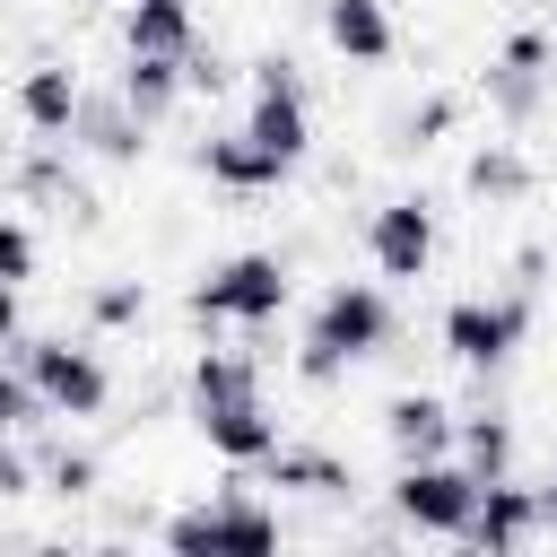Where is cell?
Here are the masks:
<instances>
[{
	"instance_id": "obj_1",
	"label": "cell",
	"mask_w": 557,
	"mask_h": 557,
	"mask_svg": "<svg viewBox=\"0 0 557 557\" xmlns=\"http://www.w3.org/2000/svg\"><path fill=\"white\" fill-rule=\"evenodd\" d=\"M392 339H400L392 296H383L374 278H331V287L313 296L305 339H296V383H305V392H339V383H348V366L392 357Z\"/></svg>"
},
{
	"instance_id": "obj_2",
	"label": "cell",
	"mask_w": 557,
	"mask_h": 557,
	"mask_svg": "<svg viewBox=\"0 0 557 557\" xmlns=\"http://www.w3.org/2000/svg\"><path fill=\"white\" fill-rule=\"evenodd\" d=\"M531 322H540V287H487V296H453L444 305V322H435V339H444V357L461 366V374H505L513 357H522V339H531Z\"/></svg>"
},
{
	"instance_id": "obj_3",
	"label": "cell",
	"mask_w": 557,
	"mask_h": 557,
	"mask_svg": "<svg viewBox=\"0 0 557 557\" xmlns=\"http://www.w3.org/2000/svg\"><path fill=\"white\" fill-rule=\"evenodd\" d=\"M287 296H296V270H287V252H235V261H218V270H200L191 278V322H235V331H270L278 313H287Z\"/></svg>"
},
{
	"instance_id": "obj_4",
	"label": "cell",
	"mask_w": 557,
	"mask_h": 557,
	"mask_svg": "<svg viewBox=\"0 0 557 557\" xmlns=\"http://www.w3.org/2000/svg\"><path fill=\"white\" fill-rule=\"evenodd\" d=\"M9 357L35 374V392H44L52 418H104V409H113V366H104L87 339H70V331H26Z\"/></svg>"
},
{
	"instance_id": "obj_5",
	"label": "cell",
	"mask_w": 557,
	"mask_h": 557,
	"mask_svg": "<svg viewBox=\"0 0 557 557\" xmlns=\"http://www.w3.org/2000/svg\"><path fill=\"white\" fill-rule=\"evenodd\" d=\"M383 496H392V522H400V531H426V540H461L470 513H479V479H470V461H453V453L400 461Z\"/></svg>"
},
{
	"instance_id": "obj_6",
	"label": "cell",
	"mask_w": 557,
	"mask_h": 557,
	"mask_svg": "<svg viewBox=\"0 0 557 557\" xmlns=\"http://www.w3.org/2000/svg\"><path fill=\"white\" fill-rule=\"evenodd\" d=\"M244 131H252L270 157L305 165V148H313V87H305L296 52H261V61H252V104H244Z\"/></svg>"
},
{
	"instance_id": "obj_7",
	"label": "cell",
	"mask_w": 557,
	"mask_h": 557,
	"mask_svg": "<svg viewBox=\"0 0 557 557\" xmlns=\"http://www.w3.org/2000/svg\"><path fill=\"white\" fill-rule=\"evenodd\" d=\"M548 78H557V44H548L540 26H513V35L496 44V61L479 70V104H487L505 131H531L540 104H548Z\"/></svg>"
},
{
	"instance_id": "obj_8",
	"label": "cell",
	"mask_w": 557,
	"mask_h": 557,
	"mask_svg": "<svg viewBox=\"0 0 557 557\" xmlns=\"http://www.w3.org/2000/svg\"><path fill=\"white\" fill-rule=\"evenodd\" d=\"M252 487H261V479H252V470H235L209 505L165 513V548H278V513H270Z\"/></svg>"
},
{
	"instance_id": "obj_9",
	"label": "cell",
	"mask_w": 557,
	"mask_h": 557,
	"mask_svg": "<svg viewBox=\"0 0 557 557\" xmlns=\"http://www.w3.org/2000/svg\"><path fill=\"white\" fill-rule=\"evenodd\" d=\"M366 261H374V278L418 287V278L435 270V200H426V191L374 200V209H366Z\"/></svg>"
},
{
	"instance_id": "obj_10",
	"label": "cell",
	"mask_w": 557,
	"mask_h": 557,
	"mask_svg": "<svg viewBox=\"0 0 557 557\" xmlns=\"http://www.w3.org/2000/svg\"><path fill=\"white\" fill-rule=\"evenodd\" d=\"M61 148H70V139H35V148L17 157V174H9V191H17V200H35V209H52L61 226H96V218H104V200H96V183H87Z\"/></svg>"
},
{
	"instance_id": "obj_11",
	"label": "cell",
	"mask_w": 557,
	"mask_h": 557,
	"mask_svg": "<svg viewBox=\"0 0 557 557\" xmlns=\"http://www.w3.org/2000/svg\"><path fill=\"white\" fill-rule=\"evenodd\" d=\"M548 531V513H540V487H522V479H487L479 487V513H470V548L479 557H513V548H531Z\"/></svg>"
},
{
	"instance_id": "obj_12",
	"label": "cell",
	"mask_w": 557,
	"mask_h": 557,
	"mask_svg": "<svg viewBox=\"0 0 557 557\" xmlns=\"http://www.w3.org/2000/svg\"><path fill=\"white\" fill-rule=\"evenodd\" d=\"M191 165H200L218 191H235V200H261V191H278V183L296 174V165H287V157H270L252 131H209V139L191 148Z\"/></svg>"
},
{
	"instance_id": "obj_13",
	"label": "cell",
	"mask_w": 557,
	"mask_h": 557,
	"mask_svg": "<svg viewBox=\"0 0 557 557\" xmlns=\"http://www.w3.org/2000/svg\"><path fill=\"white\" fill-rule=\"evenodd\" d=\"M9 104H17V122L35 131V139H70V122H78V104H87V87H78V70L70 61H26L17 70V87H9Z\"/></svg>"
},
{
	"instance_id": "obj_14",
	"label": "cell",
	"mask_w": 557,
	"mask_h": 557,
	"mask_svg": "<svg viewBox=\"0 0 557 557\" xmlns=\"http://www.w3.org/2000/svg\"><path fill=\"white\" fill-rule=\"evenodd\" d=\"M191 426H200V444L226 461V470H261L270 453H278V418H270V400H226V409H191Z\"/></svg>"
},
{
	"instance_id": "obj_15",
	"label": "cell",
	"mask_w": 557,
	"mask_h": 557,
	"mask_svg": "<svg viewBox=\"0 0 557 557\" xmlns=\"http://www.w3.org/2000/svg\"><path fill=\"white\" fill-rule=\"evenodd\" d=\"M453 435H461V418L444 392H392L383 400V444L400 461H435V453H453Z\"/></svg>"
},
{
	"instance_id": "obj_16",
	"label": "cell",
	"mask_w": 557,
	"mask_h": 557,
	"mask_svg": "<svg viewBox=\"0 0 557 557\" xmlns=\"http://www.w3.org/2000/svg\"><path fill=\"white\" fill-rule=\"evenodd\" d=\"M70 148H87V157H104V165H139V157H148V122L131 113V96H122V87H104V96H87V104H78Z\"/></svg>"
},
{
	"instance_id": "obj_17",
	"label": "cell",
	"mask_w": 557,
	"mask_h": 557,
	"mask_svg": "<svg viewBox=\"0 0 557 557\" xmlns=\"http://www.w3.org/2000/svg\"><path fill=\"white\" fill-rule=\"evenodd\" d=\"M252 479H261V487H296V496H322V505H348V496H357V470H348V453H331V444H278Z\"/></svg>"
},
{
	"instance_id": "obj_18",
	"label": "cell",
	"mask_w": 557,
	"mask_h": 557,
	"mask_svg": "<svg viewBox=\"0 0 557 557\" xmlns=\"http://www.w3.org/2000/svg\"><path fill=\"white\" fill-rule=\"evenodd\" d=\"M322 35H331V52L348 70H383L400 52V26H392L383 0H322Z\"/></svg>"
},
{
	"instance_id": "obj_19",
	"label": "cell",
	"mask_w": 557,
	"mask_h": 557,
	"mask_svg": "<svg viewBox=\"0 0 557 557\" xmlns=\"http://www.w3.org/2000/svg\"><path fill=\"white\" fill-rule=\"evenodd\" d=\"M461 191H470V200H487V209H522V200L540 191V165H531L513 139H479V148H470V165H461Z\"/></svg>"
},
{
	"instance_id": "obj_20",
	"label": "cell",
	"mask_w": 557,
	"mask_h": 557,
	"mask_svg": "<svg viewBox=\"0 0 557 557\" xmlns=\"http://www.w3.org/2000/svg\"><path fill=\"white\" fill-rule=\"evenodd\" d=\"M226 400H270L252 348H200L183 374V409H226Z\"/></svg>"
},
{
	"instance_id": "obj_21",
	"label": "cell",
	"mask_w": 557,
	"mask_h": 557,
	"mask_svg": "<svg viewBox=\"0 0 557 557\" xmlns=\"http://www.w3.org/2000/svg\"><path fill=\"white\" fill-rule=\"evenodd\" d=\"M200 26H191V0H131L122 9V52H157V61H191Z\"/></svg>"
},
{
	"instance_id": "obj_22",
	"label": "cell",
	"mask_w": 557,
	"mask_h": 557,
	"mask_svg": "<svg viewBox=\"0 0 557 557\" xmlns=\"http://www.w3.org/2000/svg\"><path fill=\"white\" fill-rule=\"evenodd\" d=\"M461 461H470V479L487 487V479H513V461H522V435H513V418L505 409H470L461 418Z\"/></svg>"
},
{
	"instance_id": "obj_23",
	"label": "cell",
	"mask_w": 557,
	"mask_h": 557,
	"mask_svg": "<svg viewBox=\"0 0 557 557\" xmlns=\"http://www.w3.org/2000/svg\"><path fill=\"white\" fill-rule=\"evenodd\" d=\"M183 87H191V78H183V61H157V52H131V61H122V96H131V113H139L148 131L183 104Z\"/></svg>"
},
{
	"instance_id": "obj_24",
	"label": "cell",
	"mask_w": 557,
	"mask_h": 557,
	"mask_svg": "<svg viewBox=\"0 0 557 557\" xmlns=\"http://www.w3.org/2000/svg\"><path fill=\"white\" fill-rule=\"evenodd\" d=\"M148 322V278H96L87 287V331H139Z\"/></svg>"
},
{
	"instance_id": "obj_25",
	"label": "cell",
	"mask_w": 557,
	"mask_h": 557,
	"mask_svg": "<svg viewBox=\"0 0 557 557\" xmlns=\"http://www.w3.org/2000/svg\"><path fill=\"white\" fill-rule=\"evenodd\" d=\"M453 122H461V104H453V96H418V104H409V113L392 122V139H383V148H400V157H418V148H435V139L453 131Z\"/></svg>"
},
{
	"instance_id": "obj_26",
	"label": "cell",
	"mask_w": 557,
	"mask_h": 557,
	"mask_svg": "<svg viewBox=\"0 0 557 557\" xmlns=\"http://www.w3.org/2000/svg\"><path fill=\"white\" fill-rule=\"evenodd\" d=\"M44 487L78 505V496H96V487H104V461H96L87 444H52V453H44Z\"/></svg>"
},
{
	"instance_id": "obj_27",
	"label": "cell",
	"mask_w": 557,
	"mask_h": 557,
	"mask_svg": "<svg viewBox=\"0 0 557 557\" xmlns=\"http://www.w3.org/2000/svg\"><path fill=\"white\" fill-rule=\"evenodd\" d=\"M44 418H52V409H44L35 374L9 357V366H0V435H26V426H44Z\"/></svg>"
},
{
	"instance_id": "obj_28",
	"label": "cell",
	"mask_w": 557,
	"mask_h": 557,
	"mask_svg": "<svg viewBox=\"0 0 557 557\" xmlns=\"http://www.w3.org/2000/svg\"><path fill=\"white\" fill-rule=\"evenodd\" d=\"M0 278H17V287L35 278V235H26V218H9V209H0Z\"/></svg>"
},
{
	"instance_id": "obj_29",
	"label": "cell",
	"mask_w": 557,
	"mask_h": 557,
	"mask_svg": "<svg viewBox=\"0 0 557 557\" xmlns=\"http://www.w3.org/2000/svg\"><path fill=\"white\" fill-rule=\"evenodd\" d=\"M183 78H191L200 96H226V87H235V70H226V52H218V44H191V61H183Z\"/></svg>"
},
{
	"instance_id": "obj_30",
	"label": "cell",
	"mask_w": 557,
	"mask_h": 557,
	"mask_svg": "<svg viewBox=\"0 0 557 557\" xmlns=\"http://www.w3.org/2000/svg\"><path fill=\"white\" fill-rule=\"evenodd\" d=\"M0 496H35V461L17 444H0Z\"/></svg>"
},
{
	"instance_id": "obj_31",
	"label": "cell",
	"mask_w": 557,
	"mask_h": 557,
	"mask_svg": "<svg viewBox=\"0 0 557 557\" xmlns=\"http://www.w3.org/2000/svg\"><path fill=\"white\" fill-rule=\"evenodd\" d=\"M26 339V305H17V278H0V348Z\"/></svg>"
},
{
	"instance_id": "obj_32",
	"label": "cell",
	"mask_w": 557,
	"mask_h": 557,
	"mask_svg": "<svg viewBox=\"0 0 557 557\" xmlns=\"http://www.w3.org/2000/svg\"><path fill=\"white\" fill-rule=\"evenodd\" d=\"M540 278H548V244H522L513 252V287H540Z\"/></svg>"
},
{
	"instance_id": "obj_33",
	"label": "cell",
	"mask_w": 557,
	"mask_h": 557,
	"mask_svg": "<svg viewBox=\"0 0 557 557\" xmlns=\"http://www.w3.org/2000/svg\"><path fill=\"white\" fill-rule=\"evenodd\" d=\"M540 513H548V531H557V470L540 479Z\"/></svg>"
}]
</instances>
